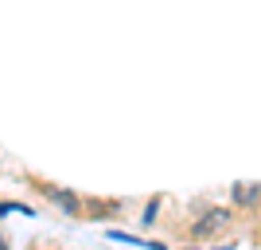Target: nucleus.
Listing matches in <instances>:
<instances>
[{
  "mask_svg": "<svg viewBox=\"0 0 261 250\" xmlns=\"http://www.w3.org/2000/svg\"><path fill=\"white\" fill-rule=\"evenodd\" d=\"M234 223V211H226V207H211V211H203V215L187 227V239L191 242H207V239H218L222 231Z\"/></svg>",
  "mask_w": 261,
  "mask_h": 250,
  "instance_id": "1",
  "label": "nucleus"
},
{
  "mask_svg": "<svg viewBox=\"0 0 261 250\" xmlns=\"http://www.w3.org/2000/svg\"><path fill=\"white\" fill-rule=\"evenodd\" d=\"M39 192H43L47 199H51L63 215H70V219H82V196L78 192H70V188H55V184H35Z\"/></svg>",
  "mask_w": 261,
  "mask_h": 250,
  "instance_id": "2",
  "label": "nucleus"
},
{
  "mask_svg": "<svg viewBox=\"0 0 261 250\" xmlns=\"http://www.w3.org/2000/svg\"><path fill=\"white\" fill-rule=\"evenodd\" d=\"M230 199H234L238 211H253V207L261 203V184H253V180H246V184H230Z\"/></svg>",
  "mask_w": 261,
  "mask_h": 250,
  "instance_id": "3",
  "label": "nucleus"
},
{
  "mask_svg": "<svg viewBox=\"0 0 261 250\" xmlns=\"http://www.w3.org/2000/svg\"><path fill=\"white\" fill-rule=\"evenodd\" d=\"M160 207H164V196H152L144 203V215H141V227H156V219H160Z\"/></svg>",
  "mask_w": 261,
  "mask_h": 250,
  "instance_id": "4",
  "label": "nucleus"
},
{
  "mask_svg": "<svg viewBox=\"0 0 261 250\" xmlns=\"http://www.w3.org/2000/svg\"><path fill=\"white\" fill-rule=\"evenodd\" d=\"M12 211H16V215H35L28 203H4V199H0V215H12Z\"/></svg>",
  "mask_w": 261,
  "mask_h": 250,
  "instance_id": "5",
  "label": "nucleus"
}]
</instances>
